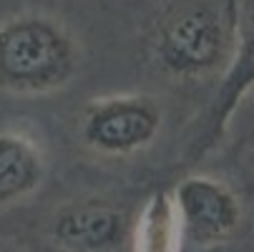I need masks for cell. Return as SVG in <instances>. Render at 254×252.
<instances>
[{"label":"cell","mask_w":254,"mask_h":252,"mask_svg":"<svg viewBox=\"0 0 254 252\" xmlns=\"http://www.w3.org/2000/svg\"><path fill=\"white\" fill-rule=\"evenodd\" d=\"M81 68V46L63 20L20 10L0 20V93L51 96L70 86Z\"/></svg>","instance_id":"cell-1"},{"label":"cell","mask_w":254,"mask_h":252,"mask_svg":"<svg viewBox=\"0 0 254 252\" xmlns=\"http://www.w3.org/2000/svg\"><path fill=\"white\" fill-rule=\"evenodd\" d=\"M239 35L229 28L224 10L209 3H189L166 15L151 41L156 63L171 76L201 79L219 71Z\"/></svg>","instance_id":"cell-2"},{"label":"cell","mask_w":254,"mask_h":252,"mask_svg":"<svg viewBox=\"0 0 254 252\" xmlns=\"http://www.w3.org/2000/svg\"><path fill=\"white\" fill-rule=\"evenodd\" d=\"M164 124L161 103L151 96L121 93L93 98L78 121L83 144L103 157H128L156 141Z\"/></svg>","instance_id":"cell-3"},{"label":"cell","mask_w":254,"mask_h":252,"mask_svg":"<svg viewBox=\"0 0 254 252\" xmlns=\"http://www.w3.org/2000/svg\"><path fill=\"white\" fill-rule=\"evenodd\" d=\"M171 199L181 230L194 245L224 242L237 230L242 217L237 197L222 182L209 176L184 179Z\"/></svg>","instance_id":"cell-4"},{"label":"cell","mask_w":254,"mask_h":252,"mask_svg":"<svg viewBox=\"0 0 254 252\" xmlns=\"http://www.w3.org/2000/svg\"><path fill=\"white\" fill-rule=\"evenodd\" d=\"M126 212L101 199L68 204L51 222V240L65 252H108L126 240Z\"/></svg>","instance_id":"cell-5"},{"label":"cell","mask_w":254,"mask_h":252,"mask_svg":"<svg viewBox=\"0 0 254 252\" xmlns=\"http://www.w3.org/2000/svg\"><path fill=\"white\" fill-rule=\"evenodd\" d=\"M46 179V154L38 139L0 129V209L30 197Z\"/></svg>","instance_id":"cell-6"},{"label":"cell","mask_w":254,"mask_h":252,"mask_svg":"<svg viewBox=\"0 0 254 252\" xmlns=\"http://www.w3.org/2000/svg\"><path fill=\"white\" fill-rule=\"evenodd\" d=\"M179 250V220L169 192H156L138 222L136 252H176Z\"/></svg>","instance_id":"cell-7"},{"label":"cell","mask_w":254,"mask_h":252,"mask_svg":"<svg viewBox=\"0 0 254 252\" xmlns=\"http://www.w3.org/2000/svg\"><path fill=\"white\" fill-rule=\"evenodd\" d=\"M239 3L242 0H224L222 3V10H224V18L229 23V28L239 35Z\"/></svg>","instance_id":"cell-8"},{"label":"cell","mask_w":254,"mask_h":252,"mask_svg":"<svg viewBox=\"0 0 254 252\" xmlns=\"http://www.w3.org/2000/svg\"><path fill=\"white\" fill-rule=\"evenodd\" d=\"M0 252H20V250H13V247H5V245H0Z\"/></svg>","instance_id":"cell-9"}]
</instances>
